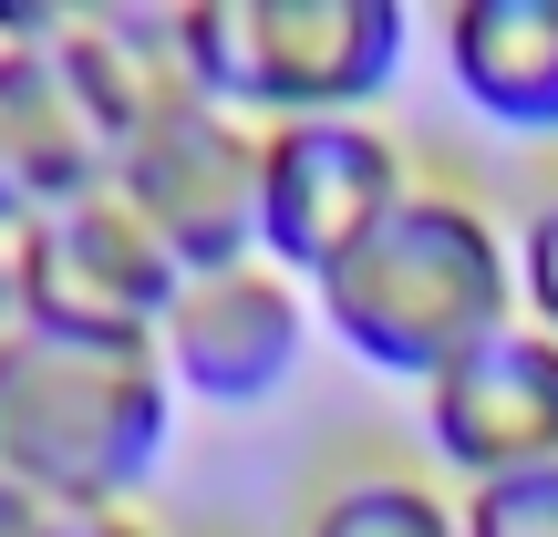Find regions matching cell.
I'll use <instances>...</instances> for the list:
<instances>
[{
    "label": "cell",
    "mask_w": 558,
    "mask_h": 537,
    "mask_svg": "<svg viewBox=\"0 0 558 537\" xmlns=\"http://www.w3.org/2000/svg\"><path fill=\"white\" fill-rule=\"evenodd\" d=\"M311 310L362 373H393V382L424 393V382L456 373L476 341H497L507 320H527L518 310V239H507L476 197H456V186H414V197L311 290Z\"/></svg>",
    "instance_id": "6da1fadb"
},
{
    "label": "cell",
    "mask_w": 558,
    "mask_h": 537,
    "mask_svg": "<svg viewBox=\"0 0 558 537\" xmlns=\"http://www.w3.org/2000/svg\"><path fill=\"white\" fill-rule=\"evenodd\" d=\"M177 444V382L156 341H83L11 320L0 341V476L83 507H135Z\"/></svg>",
    "instance_id": "7a4b0ae2"
},
{
    "label": "cell",
    "mask_w": 558,
    "mask_h": 537,
    "mask_svg": "<svg viewBox=\"0 0 558 537\" xmlns=\"http://www.w3.org/2000/svg\"><path fill=\"white\" fill-rule=\"evenodd\" d=\"M403 41L414 21L393 0H186V83L259 135L373 114L403 73Z\"/></svg>",
    "instance_id": "3957f363"
},
{
    "label": "cell",
    "mask_w": 558,
    "mask_h": 537,
    "mask_svg": "<svg viewBox=\"0 0 558 537\" xmlns=\"http://www.w3.org/2000/svg\"><path fill=\"white\" fill-rule=\"evenodd\" d=\"M11 300L32 331H83V341H156L177 310L186 269L156 248V228L114 197V176L94 197L52 207V218L11 228Z\"/></svg>",
    "instance_id": "277c9868"
},
{
    "label": "cell",
    "mask_w": 558,
    "mask_h": 537,
    "mask_svg": "<svg viewBox=\"0 0 558 537\" xmlns=\"http://www.w3.org/2000/svg\"><path fill=\"white\" fill-rule=\"evenodd\" d=\"M114 197L156 228V248L186 279L259 259V124L186 94L145 135L114 145Z\"/></svg>",
    "instance_id": "5b68a950"
},
{
    "label": "cell",
    "mask_w": 558,
    "mask_h": 537,
    "mask_svg": "<svg viewBox=\"0 0 558 537\" xmlns=\"http://www.w3.org/2000/svg\"><path fill=\"white\" fill-rule=\"evenodd\" d=\"M403 197H414V166L373 114L269 124L259 135V259L300 290H320Z\"/></svg>",
    "instance_id": "8992f818"
},
{
    "label": "cell",
    "mask_w": 558,
    "mask_h": 537,
    "mask_svg": "<svg viewBox=\"0 0 558 537\" xmlns=\"http://www.w3.org/2000/svg\"><path fill=\"white\" fill-rule=\"evenodd\" d=\"M311 331H320L311 290H300V279H279L269 259H239V269H207V279H186V290H177L156 352H166L177 403L248 414V403H269L279 382L300 373Z\"/></svg>",
    "instance_id": "52a82bcc"
},
{
    "label": "cell",
    "mask_w": 558,
    "mask_h": 537,
    "mask_svg": "<svg viewBox=\"0 0 558 537\" xmlns=\"http://www.w3.org/2000/svg\"><path fill=\"white\" fill-rule=\"evenodd\" d=\"M424 455L465 486L497 476H538L558 465V331L538 320H507L497 341L456 362V373L424 382Z\"/></svg>",
    "instance_id": "ba28073f"
},
{
    "label": "cell",
    "mask_w": 558,
    "mask_h": 537,
    "mask_svg": "<svg viewBox=\"0 0 558 537\" xmlns=\"http://www.w3.org/2000/svg\"><path fill=\"white\" fill-rule=\"evenodd\" d=\"M52 21L62 11H11L0 0V239L114 176L104 124L83 114V94L52 62Z\"/></svg>",
    "instance_id": "9c48e42d"
},
{
    "label": "cell",
    "mask_w": 558,
    "mask_h": 537,
    "mask_svg": "<svg viewBox=\"0 0 558 537\" xmlns=\"http://www.w3.org/2000/svg\"><path fill=\"white\" fill-rule=\"evenodd\" d=\"M52 62L83 94V114L104 124V145L145 135L166 103H186V11L177 0H94V11L52 21Z\"/></svg>",
    "instance_id": "30bf717a"
},
{
    "label": "cell",
    "mask_w": 558,
    "mask_h": 537,
    "mask_svg": "<svg viewBox=\"0 0 558 537\" xmlns=\"http://www.w3.org/2000/svg\"><path fill=\"white\" fill-rule=\"evenodd\" d=\"M435 62L456 103L497 135H558V0H456L435 21Z\"/></svg>",
    "instance_id": "8fae6325"
},
{
    "label": "cell",
    "mask_w": 558,
    "mask_h": 537,
    "mask_svg": "<svg viewBox=\"0 0 558 537\" xmlns=\"http://www.w3.org/2000/svg\"><path fill=\"white\" fill-rule=\"evenodd\" d=\"M300 537H456V497L414 465H352L311 497Z\"/></svg>",
    "instance_id": "7c38bea8"
},
{
    "label": "cell",
    "mask_w": 558,
    "mask_h": 537,
    "mask_svg": "<svg viewBox=\"0 0 558 537\" xmlns=\"http://www.w3.org/2000/svg\"><path fill=\"white\" fill-rule=\"evenodd\" d=\"M456 537H558V465L465 486V497H456Z\"/></svg>",
    "instance_id": "4fadbf2b"
},
{
    "label": "cell",
    "mask_w": 558,
    "mask_h": 537,
    "mask_svg": "<svg viewBox=\"0 0 558 537\" xmlns=\"http://www.w3.org/2000/svg\"><path fill=\"white\" fill-rule=\"evenodd\" d=\"M518 310L538 331H558V186L518 218Z\"/></svg>",
    "instance_id": "5bb4252c"
},
{
    "label": "cell",
    "mask_w": 558,
    "mask_h": 537,
    "mask_svg": "<svg viewBox=\"0 0 558 537\" xmlns=\"http://www.w3.org/2000/svg\"><path fill=\"white\" fill-rule=\"evenodd\" d=\"M0 537H62V507H52V497H32V486H11V476H0Z\"/></svg>",
    "instance_id": "9a60e30c"
},
{
    "label": "cell",
    "mask_w": 558,
    "mask_h": 537,
    "mask_svg": "<svg viewBox=\"0 0 558 537\" xmlns=\"http://www.w3.org/2000/svg\"><path fill=\"white\" fill-rule=\"evenodd\" d=\"M62 537H166L145 507H83V517H62Z\"/></svg>",
    "instance_id": "2e32d148"
},
{
    "label": "cell",
    "mask_w": 558,
    "mask_h": 537,
    "mask_svg": "<svg viewBox=\"0 0 558 537\" xmlns=\"http://www.w3.org/2000/svg\"><path fill=\"white\" fill-rule=\"evenodd\" d=\"M11 320H21V300H11V248H0V341H11Z\"/></svg>",
    "instance_id": "e0dca14e"
}]
</instances>
